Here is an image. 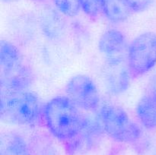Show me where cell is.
I'll list each match as a JSON object with an SVG mask.
<instances>
[{
  "mask_svg": "<svg viewBox=\"0 0 156 155\" xmlns=\"http://www.w3.org/2000/svg\"><path fill=\"white\" fill-rule=\"evenodd\" d=\"M43 115L50 133L66 144L78 135L84 119L79 108L66 96H58L47 102Z\"/></svg>",
  "mask_w": 156,
  "mask_h": 155,
  "instance_id": "cell-1",
  "label": "cell"
},
{
  "mask_svg": "<svg viewBox=\"0 0 156 155\" xmlns=\"http://www.w3.org/2000/svg\"><path fill=\"white\" fill-rule=\"evenodd\" d=\"M0 67L2 94L28 91L34 82L33 72L24 64L18 47L8 40L1 41Z\"/></svg>",
  "mask_w": 156,
  "mask_h": 155,
  "instance_id": "cell-2",
  "label": "cell"
},
{
  "mask_svg": "<svg viewBox=\"0 0 156 155\" xmlns=\"http://www.w3.org/2000/svg\"><path fill=\"white\" fill-rule=\"evenodd\" d=\"M1 119L5 122L30 125L41 113L37 95L28 91L1 94Z\"/></svg>",
  "mask_w": 156,
  "mask_h": 155,
  "instance_id": "cell-3",
  "label": "cell"
},
{
  "mask_svg": "<svg viewBox=\"0 0 156 155\" xmlns=\"http://www.w3.org/2000/svg\"><path fill=\"white\" fill-rule=\"evenodd\" d=\"M99 119L105 133L117 142L134 144L141 138V129L120 106L104 105L100 109Z\"/></svg>",
  "mask_w": 156,
  "mask_h": 155,
  "instance_id": "cell-4",
  "label": "cell"
},
{
  "mask_svg": "<svg viewBox=\"0 0 156 155\" xmlns=\"http://www.w3.org/2000/svg\"><path fill=\"white\" fill-rule=\"evenodd\" d=\"M126 64L133 78L143 76L156 65V33L145 32L128 46Z\"/></svg>",
  "mask_w": 156,
  "mask_h": 155,
  "instance_id": "cell-5",
  "label": "cell"
},
{
  "mask_svg": "<svg viewBox=\"0 0 156 155\" xmlns=\"http://www.w3.org/2000/svg\"><path fill=\"white\" fill-rule=\"evenodd\" d=\"M66 96L79 109L94 110L100 103L98 89L91 78L85 74L75 75L67 82Z\"/></svg>",
  "mask_w": 156,
  "mask_h": 155,
  "instance_id": "cell-6",
  "label": "cell"
},
{
  "mask_svg": "<svg viewBox=\"0 0 156 155\" xmlns=\"http://www.w3.org/2000/svg\"><path fill=\"white\" fill-rule=\"evenodd\" d=\"M99 51L105 58V63L119 64L127 59V43L121 31L111 29L105 31L98 40Z\"/></svg>",
  "mask_w": 156,
  "mask_h": 155,
  "instance_id": "cell-7",
  "label": "cell"
},
{
  "mask_svg": "<svg viewBox=\"0 0 156 155\" xmlns=\"http://www.w3.org/2000/svg\"><path fill=\"white\" fill-rule=\"evenodd\" d=\"M104 131L101 122L96 119L84 117L82 126L78 135L69 142L66 143V151L69 154L85 151L95 145Z\"/></svg>",
  "mask_w": 156,
  "mask_h": 155,
  "instance_id": "cell-8",
  "label": "cell"
},
{
  "mask_svg": "<svg viewBox=\"0 0 156 155\" xmlns=\"http://www.w3.org/2000/svg\"><path fill=\"white\" fill-rule=\"evenodd\" d=\"M130 72L127 64L105 63L104 71V82L110 94L118 95L128 89L130 82Z\"/></svg>",
  "mask_w": 156,
  "mask_h": 155,
  "instance_id": "cell-9",
  "label": "cell"
},
{
  "mask_svg": "<svg viewBox=\"0 0 156 155\" xmlns=\"http://www.w3.org/2000/svg\"><path fill=\"white\" fill-rule=\"evenodd\" d=\"M0 155H32L29 141L20 134L8 132L1 136Z\"/></svg>",
  "mask_w": 156,
  "mask_h": 155,
  "instance_id": "cell-10",
  "label": "cell"
},
{
  "mask_svg": "<svg viewBox=\"0 0 156 155\" xmlns=\"http://www.w3.org/2000/svg\"><path fill=\"white\" fill-rule=\"evenodd\" d=\"M136 115L141 124L148 129H156V94L143 96L136 106Z\"/></svg>",
  "mask_w": 156,
  "mask_h": 155,
  "instance_id": "cell-11",
  "label": "cell"
},
{
  "mask_svg": "<svg viewBox=\"0 0 156 155\" xmlns=\"http://www.w3.org/2000/svg\"><path fill=\"white\" fill-rule=\"evenodd\" d=\"M131 12L126 0H105L103 13L112 22L119 23L126 21Z\"/></svg>",
  "mask_w": 156,
  "mask_h": 155,
  "instance_id": "cell-12",
  "label": "cell"
},
{
  "mask_svg": "<svg viewBox=\"0 0 156 155\" xmlns=\"http://www.w3.org/2000/svg\"><path fill=\"white\" fill-rule=\"evenodd\" d=\"M41 27L47 37L56 39L62 34L65 28V21L62 16L52 11L43 16Z\"/></svg>",
  "mask_w": 156,
  "mask_h": 155,
  "instance_id": "cell-13",
  "label": "cell"
},
{
  "mask_svg": "<svg viewBox=\"0 0 156 155\" xmlns=\"http://www.w3.org/2000/svg\"><path fill=\"white\" fill-rule=\"evenodd\" d=\"M32 155H59L56 146L50 138L37 135L29 141Z\"/></svg>",
  "mask_w": 156,
  "mask_h": 155,
  "instance_id": "cell-14",
  "label": "cell"
},
{
  "mask_svg": "<svg viewBox=\"0 0 156 155\" xmlns=\"http://www.w3.org/2000/svg\"><path fill=\"white\" fill-rule=\"evenodd\" d=\"M53 2L57 10L69 18L76 16L82 9L80 0H53Z\"/></svg>",
  "mask_w": 156,
  "mask_h": 155,
  "instance_id": "cell-15",
  "label": "cell"
},
{
  "mask_svg": "<svg viewBox=\"0 0 156 155\" xmlns=\"http://www.w3.org/2000/svg\"><path fill=\"white\" fill-rule=\"evenodd\" d=\"M82 11L90 17H96L103 12L105 0H80Z\"/></svg>",
  "mask_w": 156,
  "mask_h": 155,
  "instance_id": "cell-16",
  "label": "cell"
},
{
  "mask_svg": "<svg viewBox=\"0 0 156 155\" xmlns=\"http://www.w3.org/2000/svg\"><path fill=\"white\" fill-rule=\"evenodd\" d=\"M131 11L134 12H142L146 10L153 0H126Z\"/></svg>",
  "mask_w": 156,
  "mask_h": 155,
  "instance_id": "cell-17",
  "label": "cell"
},
{
  "mask_svg": "<svg viewBox=\"0 0 156 155\" xmlns=\"http://www.w3.org/2000/svg\"><path fill=\"white\" fill-rule=\"evenodd\" d=\"M151 92L154 93L156 94V74L154 76L153 79H152V91Z\"/></svg>",
  "mask_w": 156,
  "mask_h": 155,
  "instance_id": "cell-18",
  "label": "cell"
},
{
  "mask_svg": "<svg viewBox=\"0 0 156 155\" xmlns=\"http://www.w3.org/2000/svg\"><path fill=\"white\" fill-rule=\"evenodd\" d=\"M3 2H5V3H12V2H17L18 0H2Z\"/></svg>",
  "mask_w": 156,
  "mask_h": 155,
  "instance_id": "cell-19",
  "label": "cell"
},
{
  "mask_svg": "<svg viewBox=\"0 0 156 155\" xmlns=\"http://www.w3.org/2000/svg\"><path fill=\"white\" fill-rule=\"evenodd\" d=\"M111 155H119V154L117 152H116V153H114V152H113V153H111Z\"/></svg>",
  "mask_w": 156,
  "mask_h": 155,
  "instance_id": "cell-20",
  "label": "cell"
},
{
  "mask_svg": "<svg viewBox=\"0 0 156 155\" xmlns=\"http://www.w3.org/2000/svg\"><path fill=\"white\" fill-rule=\"evenodd\" d=\"M34 1H37V2H42V1H44V0H34Z\"/></svg>",
  "mask_w": 156,
  "mask_h": 155,
  "instance_id": "cell-21",
  "label": "cell"
}]
</instances>
